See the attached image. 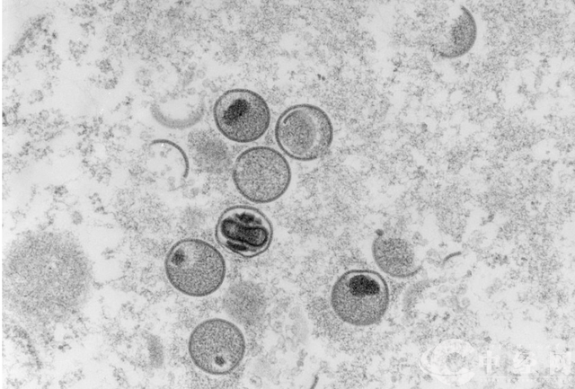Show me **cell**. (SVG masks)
Wrapping results in <instances>:
<instances>
[{
    "instance_id": "6da1fadb",
    "label": "cell",
    "mask_w": 575,
    "mask_h": 389,
    "mask_svg": "<svg viewBox=\"0 0 575 389\" xmlns=\"http://www.w3.org/2000/svg\"><path fill=\"white\" fill-rule=\"evenodd\" d=\"M164 270L168 281L176 290L189 296L203 297L221 287L226 264L220 252L209 243L186 238L170 248Z\"/></svg>"
},
{
    "instance_id": "7a4b0ae2",
    "label": "cell",
    "mask_w": 575,
    "mask_h": 389,
    "mask_svg": "<svg viewBox=\"0 0 575 389\" xmlns=\"http://www.w3.org/2000/svg\"><path fill=\"white\" fill-rule=\"evenodd\" d=\"M274 136L279 148L288 157L314 161L331 147L333 128L329 116L321 108L308 103L293 105L277 119Z\"/></svg>"
},
{
    "instance_id": "3957f363",
    "label": "cell",
    "mask_w": 575,
    "mask_h": 389,
    "mask_svg": "<svg viewBox=\"0 0 575 389\" xmlns=\"http://www.w3.org/2000/svg\"><path fill=\"white\" fill-rule=\"evenodd\" d=\"M232 177L238 192L256 204L270 203L288 189L291 169L276 149L258 146L243 151L235 159Z\"/></svg>"
},
{
    "instance_id": "277c9868",
    "label": "cell",
    "mask_w": 575,
    "mask_h": 389,
    "mask_svg": "<svg viewBox=\"0 0 575 389\" xmlns=\"http://www.w3.org/2000/svg\"><path fill=\"white\" fill-rule=\"evenodd\" d=\"M389 290L385 279L367 270H351L343 273L331 292V305L336 315L355 326H368L385 314Z\"/></svg>"
},
{
    "instance_id": "5b68a950",
    "label": "cell",
    "mask_w": 575,
    "mask_h": 389,
    "mask_svg": "<svg viewBox=\"0 0 575 389\" xmlns=\"http://www.w3.org/2000/svg\"><path fill=\"white\" fill-rule=\"evenodd\" d=\"M245 339L234 323L212 318L197 325L190 333L188 349L193 364L212 376L233 372L245 353Z\"/></svg>"
},
{
    "instance_id": "8992f818",
    "label": "cell",
    "mask_w": 575,
    "mask_h": 389,
    "mask_svg": "<svg viewBox=\"0 0 575 389\" xmlns=\"http://www.w3.org/2000/svg\"><path fill=\"white\" fill-rule=\"evenodd\" d=\"M213 119L217 128L227 139L251 143L260 139L270 123V111L257 93L234 88L224 92L215 102Z\"/></svg>"
},
{
    "instance_id": "52a82bcc",
    "label": "cell",
    "mask_w": 575,
    "mask_h": 389,
    "mask_svg": "<svg viewBox=\"0 0 575 389\" xmlns=\"http://www.w3.org/2000/svg\"><path fill=\"white\" fill-rule=\"evenodd\" d=\"M215 237L230 252L253 258L269 249L273 228L269 218L258 208L236 205L222 212L216 225Z\"/></svg>"
},
{
    "instance_id": "ba28073f",
    "label": "cell",
    "mask_w": 575,
    "mask_h": 389,
    "mask_svg": "<svg viewBox=\"0 0 575 389\" xmlns=\"http://www.w3.org/2000/svg\"><path fill=\"white\" fill-rule=\"evenodd\" d=\"M377 266L395 278H407L418 270L414 251L411 244L399 237L379 236L372 246Z\"/></svg>"
},
{
    "instance_id": "9c48e42d",
    "label": "cell",
    "mask_w": 575,
    "mask_h": 389,
    "mask_svg": "<svg viewBox=\"0 0 575 389\" xmlns=\"http://www.w3.org/2000/svg\"><path fill=\"white\" fill-rule=\"evenodd\" d=\"M476 37L475 19L465 6H462L461 13L447 27L443 39L438 44V52L445 58L462 57L473 47Z\"/></svg>"
}]
</instances>
